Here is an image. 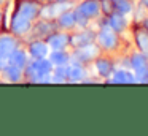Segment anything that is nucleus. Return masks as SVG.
Wrapping results in <instances>:
<instances>
[{"label": "nucleus", "mask_w": 148, "mask_h": 136, "mask_svg": "<svg viewBox=\"0 0 148 136\" xmlns=\"http://www.w3.org/2000/svg\"><path fill=\"white\" fill-rule=\"evenodd\" d=\"M96 43L103 51H115L119 46V33L112 30L107 24H102L100 30L96 33Z\"/></svg>", "instance_id": "1"}, {"label": "nucleus", "mask_w": 148, "mask_h": 136, "mask_svg": "<svg viewBox=\"0 0 148 136\" xmlns=\"http://www.w3.org/2000/svg\"><path fill=\"white\" fill-rule=\"evenodd\" d=\"M129 68L135 74V78H142L148 73V55L140 51H132L129 55Z\"/></svg>", "instance_id": "2"}, {"label": "nucleus", "mask_w": 148, "mask_h": 136, "mask_svg": "<svg viewBox=\"0 0 148 136\" xmlns=\"http://www.w3.org/2000/svg\"><path fill=\"white\" fill-rule=\"evenodd\" d=\"M51 66H53V63L49 60H46L45 57H40V59L34 60L29 65V73L32 74V79L35 82H43V81H48L45 76L49 74Z\"/></svg>", "instance_id": "3"}, {"label": "nucleus", "mask_w": 148, "mask_h": 136, "mask_svg": "<svg viewBox=\"0 0 148 136\" xmlns=\"http://www.w3.org/2000/svg\"><path fill=\"white\" fill-rule=\"evenodd\" d=\"M99 52H100V47L97 46V43L96 44L89 43L81 47H75V54H73L75 63H84V62L96 60L99 57Z\"/></svg>", "instance_id": "4"}, {"label": "nucleus", "mask_w": 148, "mask_h": 136, "mask_svg": "<svg viewBox=\"0 0 148 136\" xmlns=\"http://www.w3.org/2000/svg\"><path fill=\"white\" fill-rule=\"evenodd\" d=\"M132 41H134L135 49L148 55V30L140 24L132 25Z\"/></svg>", "instance_id": "5"}, {"label": "nucleus", "mask_w": 148, "mask_h": 136, "mask_svg": "<svg viewBox=\"0 0 148 136\" xmlns=\"http://www.w3.org/2000/svg\"><path fill=\"white\" fill-rule=\"evenodd\" d=\"M105 24L108 25L112 30H115L116 33H119V35L124 33V32L127 30V27H129L127 18H126V16H123V14H119V13H116V11H113L112 14L107 16Z\"/></svg>", "instance_id": "6"}, {"label": "nucleus", "mask_w": 148, "mask_h": 136, "mask_svg": "<svg viewBox=\"0 0 148 136\" xmlns=\"http://www.w3.org/2000/svg\"><path fill=\"white\" fill-rule=\"evenodd\" d=\"M77 11L88 19H94L100 14V3L99 0H83L77 6Z\"/></svg>", "instance_id": "7"}, {"label": "nucleus", "mask_w": 148, "mask_h": 136, "mask_svg": "<svg viewBox=\"0 0 148 136\" xmlns=\"http://www.w3.org/2000/svg\"><path fill=\"white\" fill-rule=\"evenodd\" d=\"M108 82H115V84H135L137 78L132 73L131 68H118L113 71L112 78H108Z\"/></svg>", "instance_id": "8"}, {"label": "nucleus", "mask_w": 148, "mask_h": 136, "mask_svg": "<svg viewBox=\"0 0 148 136\" xmlns=\"http://www.w3.org/2000/svg\"><path fill=\"white\" fill-rule=\"evenodd\" d=\"M94 68L100 78H110L115 71V65L108 57H97L94 60Z\"/></svg>", "instance_id": "9"}, {"label": "nucleus", "mask_w": 148, "mask_h": 136, "mask_svg": "<svg viewBox=\"0 0 148 136\" xmlns=\"http://www.w3.org/2000/svg\"><path fill=\"white\" fill-rule=\"evenodd\" d=\"M67 8H72L70 3H67V2H59V3H56V5L45 6V8L42 9V16H43V18L51 19V18H54V16L61 14L62 11H65Z\"/></svg>", "instance_id": "10"}, {"label": "nucleus", "mask_w": 148, "mask_h": 136, "mask_svg": "<svg viewBox=\"0 0 148 136\" xmlns=\"http://www.w3.org/2000/svg\"><path fill=\"white\" fill-rule=\"evenodd\" d=\"M84 76H86V70L83 68L81 63L69 65V70H67V79H69V81H73V82L83 81Z\"/></svg>", "instance_id": "11"}, {"label": "nucleus", "mask_w": 148, "mask_h": 136, "mask_svg": "<svg viewBox=\"0 0 148 136\" xmlns=\"http://www.w3.org/2000/svg\"><path fill=\"white\" fill-rule=\"evenodd\" d=\"M70 43V38L65 33H54L48 38V46L51 49H64Z\"/></svg>", "instance_id": "12"}, {"label": "nucleus", "mask_w": 148, "mask_h": 136, "mask_svg": "<svg viewBox=\"0 0 148 136\" xmlns=\"http://www.w3.org/2000/svg\"><path fill=\"white\" fill-rule=\"evenodd\" d=\"M96 40V35L91 33V32H81V33L73 35V38H70V43L73 44L75 47H81L84 44H89Z\"/></svg>", "instance_id": "13"}, {"label": "nucleus", "mask_w": 148, "mask_h": 136, "mask_svg": "<svg viewBox=\"0 0 148 136\" xmlns=\"http://www.w3.org/2000/svg\"><path fill=\"white\" fill-rule=\"evenodd\" d=\"M11 27H13V30L16 32V33H26L30 28V19H27L26 16L18 13L16 18L13 19V25H11Z\"/></svg>", "instance_id": "14"}, {"label": "nucleus", "mask_w": 148, "mask_h": 136, "mask_svg": "<svg viewBox=\"0 0 148 136\" xmlns=\"http://www.w3.org/2000/svg\"><path fill=\"white\" fill-rule=\"evenodd\" d=\"M134 8H135L134 0H119V2L115 3V11L123 14V16H126V18L134 13Z\"/></svg>", "instance_id": "15"}, {"label": "nucleus", "mask_w": 148, "mask_h": 136, "mask_svg": "<svg viewBox=\"0 0 148 136\" xmlns=\"http://www.w3.org/2000/svg\"><path fill=\"white\" fill-rule=\"evenodd\" d=\"M59 25L62 28H72L77 25V13L75 11H62L59 16Z\"/></svg>", "instance_id": "16"}, {"label": "nucleus", "mask_w": 148, "mask_h": 136, "mask_svg": "<svg viewBox=\"0 0 148 136\" xmlns=\"http://www.w3.org/2000/svg\"><path fill=\"white\" fill-rule=\"evenodd\" d=\"M13 51H16V41L11 37H0V54L10 55Z\"/></svg>", "instance_id": "17"}, {"label": "nucleus", "mask_w": 148, "mask_h": 136, "mask_svg": "<svg viewBox=\"0 0 148 136\" xmlns=\"http://www.w3.org/2000/svg\"><path fill=\"white\" fill-rule=\"evenodd\" d=\"M69 54H65L62 49H53L51 55H49V62L53 63V65L59 66V65H67L69 62Z\"/></svg>", "instance_id": "18"}, {"label": "nucleus", "mask_w": 148, "mask_h": 136, "mask_svg": "<svg viewBox=\"0 0 148 136\" xmlns=\"http://www.w3.org/2000/svg\"><path fill=\"white\" fill-rule=\"evenodd\" d=\"M49 52V46L46 43H40V41H35V43L30 44V54H32L35 59H40V57H46Z\"/></svg>", "instance_id": "19"}, {"label": "nucleus", "mask_w": 148, "mask_h": 136, "mask_svg": "<svg viewBox=\"0 0 148 136\" xmlns=\"http://www.w3.org/2000/svg\"><path fill=\"white\" fill-rule=\"evenodd\" d=\"M26 63H27V57L24 52H21V51H13V52L10 54V65L23 68V66H26Z\"/></svg>", "instance_id": "20"}, {"label": "nucleus", "mask_w": 148, "mask_h": 136, "mask_svg": "<svg viewBox=\"0 0 148 136\" xmlns=\"http://www.w3.org/2000/svg\"><path fill=\"white\" fill-rule=\"evenodd\" d=\"M37 13H38V6H37L35 3H23L21 8H19V14L26 16L27 19L35 18Z\"/></svg>", "instance_id": "21"}, {"label": "nucleus", "mask_w": 148, "mask_h": 136, "mask_svg": "<svg viewBox=\"0 0 148 136\" xmlns=\"http://www.w3.org/2000/svg\"><path fill=\"white\" fill-rule=\"evenodd\" d=\"M5 74H7V78L13 82L19 81L21 79V68H18V66H14V65H10L7 68V71H5Z\"/></svg>", "instance_id": "22"}, {"label": "nucleus", "mask_w": 148, "mask_h": 136, "mask_svg": "<svg viewBox=\"0 0 148 136\" xmlns=\"http://www.w3.org/2000/svg\"><path fill=\"white\" fill-rule=\"evenodd\" d=\"M99 3H100V11L105 16L112 14V13L115 11V3H113L112 0H99Z\"/></svg>", "instance_id": "23"}, {"label": "nucleus", "mask_w": 148, "mask_h": 136, "mask_svg": "<svg viewBox=\"0 0 148 136\" xmlns=\"http://www.w3.org/2000/svg\"><path fill=\"white\" fill-rule=\"evenodd\" d=\"M7 65H8V59H7V55H2V54H0V70L7 68Z\"/></svg>", "instance_id": "24"}, {"label": "nucleus", "mask_w": 148, "mask_h": 136, "mask_svg": "<svg viewBox=\"0 0 148 136\" xmlns=\"http://www.w3.org/2000/svg\"><path fill=\"white\" fill-rule=\"evenodd\" d=\"M138 3H140L145 9H148V0H138Z\"/></svg>", "instance_id": "25"}, {"label": "nucleus", "mask_w": 148, "mask_h": 136, "mask_svg": "<svg viewBox=\"0 0 148 136\" xmlns=\"http://www.w3.org/2000/svg\"><path fill=\"white\" fill-rule=\"evenodd\" d=\"M112 2H113V3H116V2H119V0H112Z\"/></svg>", "instance_id": "26"}, {"label": "nucleus", "mask_w": 148, "mask_h": 136, "mask_svg": "<svg viewBox=\"0 0 148 136\" xmlns=\"http://www.w3.org/2000/svg\"><path fill=\"white\" fill-rule=\"evenodd\" d=\"M59 2H67V0H59Z\"/></svg>", "instance_id": "27"}]
</instances>
